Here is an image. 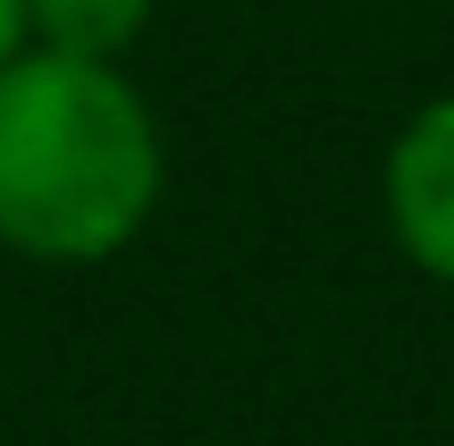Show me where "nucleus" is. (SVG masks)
<instances>
[{"label": "nucleus", "instance_id": "obj_4", "mask_svg": "<svg viewBox=\"0 0 454 446\" xmlns=\"http://www.w3.org/2000/svg\"><path fill=\"white\" fill-rule=\"evenodd\" d=\"M26 51V0H0V67Z\"/></svg>", "mask_w": 454, "mask_h": 446}, {"label": "nucleus", "instance_id": "obj_3", "mask_svg": "<svg viewBox=\"0 0 454 446\" xmlns=\"http://www.w3.org/2000/svg\"><path fill=\"white\" fill-rule=\"evenodd\" d=\"M152 26V0H26V43L76 51V59H118Z\"/></svg>", "mask_w": 454, "mask_h": 446}, {"label": "nucleus", "instance_id": "obj_1", "mask_svg": "<svg viewBox=\"0 0 454 446\" xmlns=\"http://www.w3.org/2000/svg\"><path fill=\"white\" fill-rule=\"evenodd\" d=\"M160 202V127L118 59L26 43L0 67V245L110 262Z\"/></svg>", "mask_w": 454, "mask_h": 446}, {"label": "nucleus", "instance_id": "obj_2", "mask_svg": "<svg viewBox=\"0 0 454 446\" xmlns=\"http://www.w3.org/2000/svg\"><path fill=\"white\" fill-rule=\"evenodd\" d=\"M387 211L429 278H454V93L429 101L387 160Z\"/></svg>", "mask_w": 454, "mask_h": 446}]
</instances>
